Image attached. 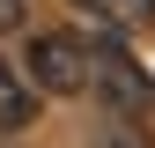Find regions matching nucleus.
Here are the masks:
<instances>
[{
  "label": "nucleus",
  "mask_w": 155,
  "mask_h": 148,
  "mask_svg": "<svg viewBox=\"0 0 155 148\" xmlns=\"http://www.w3.org/2000/svg\"><path fill=\"white\" fill-rule=\"evenodd\" d=\"M89 89L104 96L111 119H148V104H155V82L126 59L118 45H89Z\"/></svg>",
  "instance_id": "1"
},
{
  "label": "nucleus",
  "mask_w": 155,
  "mask_h": 148,
  "mask_svg": "<svg viewBox=\"0 0 155 148\" xmlns=\"http://www.w3.org/2000/svg\"><path fill=\"white\" fill-rule=\"evenodd\" d=\"M30 82L52 89V96L89 89V45H81L74 30H45V37H30Z\"/></svg>",
  "instance_id": "2"
},
{
  "label": "nucleus",
  "mask_w": 155,
  "mask_h": 148,
  "mask_svg": "<svg viewBox=\"0 0 155 148\" xmlns=\"http://www.w3.org/2000/svg\"><path fill=\"white\" fill-rule=\"evenodd\" d=\"M67 8L96 30H148L155 22V0H67Z\"/></svg>",
  "instance_id": "3"
},
{
  "label": "nucleus",
  "mask_w": 155,
  "mask_h": 148,
  "mask_svg": "<svg viewBox=\"0 0 155 148\" xmlns=\"http://www.w3.org/2000/svg\"><path fill=\"white\" fill-rule=\"evenodd\" d=\"M30 119H37V104H30V89H22V74H15L8 59H0V133H22Z\"/></svg>",
  "instance_id": "4"
},
{
  "label": "nucleus",
  "mask_w": 155,
  "mask_h": 148,
  "mask_svg": "<svg viewBox=\"0 0 155 148\" xmlns=\"http://www.w3.org/2000/svg\"><path fill=\"white\" fill-rule=\"evenodd\" d=\"M104 148H148V126L140 119H104Z\"/></svg>",
  "instance_id": "5"
},
{
  "label": "nucleus",
  "mask_w": 155,
  "mask_h": 148,
  "mask_svg": "<svg viewBox=\"0 0 155 148\" xmlns=\"http://www.w3.org/2000/svg\"><path fill=\"white\" fill-rule=\"evenodd\" d=\"M22 15H30V0H0V30H15Z\"/></svg>",
  "instance_id": "6"
}]
</instances>
